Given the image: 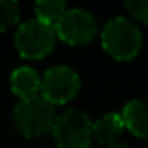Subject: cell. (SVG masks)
<instances>
[{"mask_svg":"<svg viewBox=\"0 0 148 148\" xmlns=\"http://www.w3.org/2000/svg\"><path fill=\"white\" fill-rule=\"evenodd\" d=\"M79 75L75 73V70H71L66 64H56L47 68L40 79V92L52 105L66 103L79 92Z\"/></svg>","mask_w":148,"mask_h":148,"instance_id":"5","label":"cell"},{"mask_svg":"<svg viewBox=\"0 0 148 148\" xmlns=\"http://www.w3.org/2000/svg\"><path fill=\"white\" fill-rule=\"evenodd\" d=\"M124 127L125 125H124L122 115L112 112V113H106L92 122V134L96 136V139L99 143L113 145V143H117V138L122 134Z\"/></svg>","mask_w":148,"mask_h":148,"instance_id":"9","label":"cell"},{"mask_svg":"<svg viewBox=\"0 0 148 148\" xmlns=\"http://www.w3.org/2000/svg\"><path fill=\"white\" fill-rule=\"evenodd\" d=\"M11 87L12 92L21 99L37 96V92L40 91V77L30 66H18L11 73Z\"/></svg>","mask_w":148,"mask_h":148,"instance_id":"8","label":"cell"},{"mask_svg":"<svg viewBox=\"0 0 148 148\" xmlns=\"http://www.w3.org/2000/svg\"><path fill=\"white\" fill-rule=\"evenodd\" d=\"M64 11H66V5L61 0H40V2L35 4L37 18L49 25H56Z\"/></svg>","mask_w":148,"mask_h":148,"instance_id":"10","label":"cell"},{"mask_svg":"<svg viewBox=\"0 0 148 148\" xmlns=\"http://www.w3.org/2000/svg\"><path fill=\"white\" fill-rule=\"evenodd\" d=\"M54 28L56 35L68 44H86L96 33V19L86 9L71 7L63 12Z\"/></svg>","mask_w":148,"mask_h":148,"instance_id":"6","label":"cell"},{"mask_svg":"<svg viewBox=\"0 0 148 148\" xmlns=\"http://www.w3.org/2000/svg\"><path fill=\"white\" fill-rule=\"evenodd\" d=\"M120 115H122L124 125L131 132L141 138H148V101L131 99L129 103H125Z\"/></svg>","mask_w":148,"mask_h":148,"instance_id":"7","label":"cell"},{"mask_svg":"<svg viewBox=\"0 0 148 148\" xmlns=\"http://www.w3.org/2000/svg\"><path fill=\"white\" fill-rule=\"evenodd\" d=\"M103 47L115 59H131L141 47V32L127 18H112L103 28Z\"/></svg>","mask_w":148,"mask_h":148,"instance_id":"3","label":"cell"},{"mask_svg":"<svg viewBox=\"0 0 148 148\" xmlns=\"http://www.w3.org/2000/svg\"><path fill=\"white\" fill-rule=\"evenodd\" d=\"M52 134L59 148H89L92 139V122L86 112L68 108L56 117Z\"/></svg>","mask_w":148,"mask_h":148,"instance_id":"2","label":"cell"},{"mask_svg":"<svg viewBox=\"0 0 148 148\" xmlns=\"http://www.w3.org/2000/svg\"><path fill=\"white\" fill-rule=\"evenodd\" d=\"M56 28L54 25L44 23L38 18H32L19 25L14 42L21 56L25 58H42L52 51L56 44Z\"/></svg>","mask_w":148,"mask_h":148,"instance_id":"4","label":"cell"},{"mask_svg":"<svg viewBox=\"0 0 148 148\" xmlns=\"http://www.w3.org/2000/svg\"><path fill=\"white\" fill-rule=\"evenodd\" d=\"M19 19V7L14 0H0V30H7Z\"/></svg>","mask_w":148,"mask_h":148,"instance_id":"11","label":"cell"},{"mask_svg":"<svg viewBox=\"0 0 148 148\" xmlns=\"http://www.w3.org/2000/svg\"><path fill=\"white\" fill-rule=\"evenodd\" d=\"M125 7L134 14L139 21L148 23V0H127Z\"/></svg>","mask_w":148,"mask_h":148,"instance_id":"12","label":"cell"},{"mask_svg":"<svg viewBox=\"0 0 148 148\" xmlns=\"http://www.w3.org/2000/svg\"><path fill=\"white\" fill-rule=\"evenodd\" d=\"M108 148H129V146H127L125 143H119V141H117V143H113V145H108Z\"/></svg>","mask_w":148,"mask_h":148,"instance_id":"13","label":"cell"},{"mask_svg":"<svg viewBox=\"0 0 148 148\" xmlns=\"http://www.w3.org/2000/svg\"><path fill=\"white\" fill-rule=\"evenodd\" d=\"M14 125L26 138L42 136L54 127V105L49 103L42 94L21 99L12 115Z\"/></svg>","mask_w":148,"mask_h":148,"instance_id":"1","label":"cell"}]
</instances>
